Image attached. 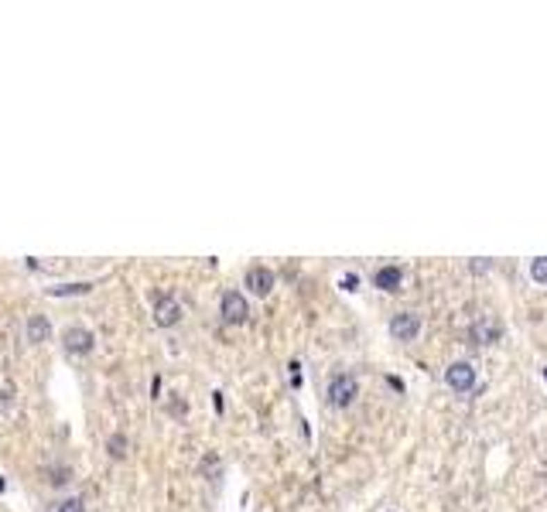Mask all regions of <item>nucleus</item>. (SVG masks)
<instances>
[{"label":"nucleus","mask_w":547,"mask_h":512,"mask_svg":"<svg viewBox=\"0 0 547 512\" xmlns=\"http://www.w3.org/2000/svg\"><path fill=\"white\" fill-rule=\"evenodd\" d=\"M110 454H113V458H124L126 454V437L124 433H113V437H110Z\"/></svg>","instance_id":"nucleus-13"},{"label":"nucleus","mask_w":547,"mask_h":512,"mask_svg":"<svg viewBox=\"0 0 547 512\" xmlns=\"http://www.w3.org/2000/svg\"><path fill=\"white\" fill-rule=\"evenodd\" d=\"M92 283H65V287H48L51 297H69V294H85Z\"/></svg>","instance_id":"nucleus-12"},{"label":"nucleus","mask_w":547,"mask_h":512,"mask_svg":"<svg viewBox=\"0 0 547 512\" xmlns=\"http://www.w3.org/2000/svg\"><path fill=\"white\" fill-rule=\"evenodd\" d=\"M445 383L462 396L472 393V390H475V365H472V362H462V358L452 362V365L445 369Z\"/></svg>","instance_id":"nucleus-3"},{"label":"nucleus","mask_w":547,"mask_h":512,"mask_svg":"<svg viewBox=\"0 0 547 512\" xmlns=\"http://www.w3.org/2000/svg\"><path fill=\"white\" fill-rule=\"evenodd\" d=\"M400 283H404V270L400 267H379L377 274H373V287L379 290H386V294H393V290H400Z\"/></svg>","instance_id":"nucleus-8"},{"label":"nucleus","mask_w":547,"mask_h":512,"mask_svg":"<svg viewBox=\"0 0 547 512\" xmlns=\"http://www.w3.org/2000/svg\"><path fill=\"white\" fill-rule=\"evenodd\" d=\"M356 287H359V276H356V274L342 276V290H356Z\"/></svg>","instance_id":"nucleus-16"},{"label":"nucleus","mask_w":547,"mask_h":512,"mask_svg":"<svg viewBox=\"0 0 547 512\" xmlns=\"http://www.w3.org/2000/svg\"><path fill=\"white\" fill-rule=\"evenodd\" d=\"M55 512H85V506H83V499H65Z\"/></svg>","instance_id":"nucleus-14"},{"label":"nucleus","mask_w":547,"mask_h":512,"mask_svg":"<svg viewBox=\"0 0 547 512\" xmlns=\"http://www.w3.org/2000/svg\"><path fill=\"white\" fill-rule=\"evenodd\" d=\"M486 270H493V260H472V274H486Z\"/></svg>","instance_id":"nucleus-15"},{"label":"nucleus","mask_w":547,"mask_h":512,"mask_svg":"<svg viewBox=\"0 0 547 512\" xmlns=\"http://www.w3.org/2000/svg\"><path fill=\"white\" fill-rule=\"evenodd\" d=\"M530 280L537 287H547V256H534L530 260Z\"/></svg>","instance_id":"nucleus-11"},{"label":"nucleus","mask_w":547,"mask_h":512,"mask_svg":"<svg viewBox=\"0 0 547 512\" xmlns=\"http://www.w3.org/2000/svg\"><path fill=\"white\" fill-rule=\"evenodd\" d=\"M92 331L89 328H65V335H62V345H65V352L69 355H89L92 352Z\"/></svg>","instance_id":"nucleus-6"},{"label":"nucleus","mask_w":547,"mask_h":512,"mask_svg":"<svg viewBox=\"0 0 547 512\" xmlns=\"http://www.w3.org/2000/svg\"><path fill=\"white\" fill-rule=\"evenodd\" d=\"M544 383H547V369H544Z\"/></svg>","instance_id":"nucleus-17"},{"label":"nucleus","mask_w":547,"mask_h":512,"mask_svg":"<svg viewBox=\"0 0 547 512\" xmlns=\"http://www.w3.org/2000/svg\"><path fill=\"white\" fill-rule=\"evenodd\" d=\"M181 321V304L171 297V294H158L154 297V324L158 328H171Z\"/></svg>","instance_id":"nucleus-5"},{"label":"nucleus","mask_w":547,"mask_h":512,"mask_svg":"<svg viewBox=\"0 0 547 512\" xmlns=\"http://www.w3.org/2000/svg\"><path fill=\"white\" fill-rule=\"evenodd\" d=\"M274 283H277V276H274L270 267H263V263H256V267L247 270V287H250L256 297H267V294L274 290Z\"/></svg>","instance_id":"nucleus-7"},{"label":"nucleus","mask_w":547,"mask_h":512,"mask_svg":"<svg viewBox=\"0 0 547 512\" xmlns=\"http://www.w3.org/2000/svg\"><path fill=\"white\" fill-rule=\"evenodd\" d=\"M219 315H222V321H229V324H243L250 317V304H247V297L240 290H226L219 297Z\"/></svg>","instance_id":"nucleus-2"},{"label":"nucleus","mask_w":547,"mask_h":512,"mask_svg":"<svg viewBox=\"0 0 547 512\" xmlns=\"http://www.w3.org/2000/svg\"><path fill=\"white\" fill-rule=\"evenodd\" d=\"M390 335H393L397 342H414V338L421 335V315H414V311L393 315L390 317Z\"/></svg>","instance_id":"nucleus-4"},{"label":"nucleus","mask_w":547,"mask_h":512,"mask_svg":"<svg viewBox=\"0 0 547 512\" xmlns=\"http://www.w3.org/2000/svg\"><path fill=\"white\" fill-rule=\"evenodd\" d=\"M472 338H475V345H489V342L500 338V324H496L489 315L479 317V321L472 324Z\"/></svg>","instance_id":"nucleus-9"},{"label":"nucleus","mask_w":547,"mask_h":512,"mask_svg":"<svg viewBox=\"0 0 547 512\" xmlns=\"http://www.w3.org/2000/svg\"><path fill=\"white\" fill-rule=\"evenodd\" d=\"M356 396H359V383H356V376H349V372H338L329 379V403L336 406V410H345V406H352L356 403Z\"/></svg>","instance_id":"nucleus-1"},{"label":"nucleus","mask_w":547,"mask_h":512,"mask_svg":"<svg viewBox=\"0 0 547 512\" xmlns=\"http://www.w3.org/2000/svg\"><path fill=\"white\" fill-rule=\"evenodd\" d=\"M51 338V321L44 315H31L28 317V342H35V345H42Z\"/></svg>","instance_id":"nucleus-10"}]
</instances>
